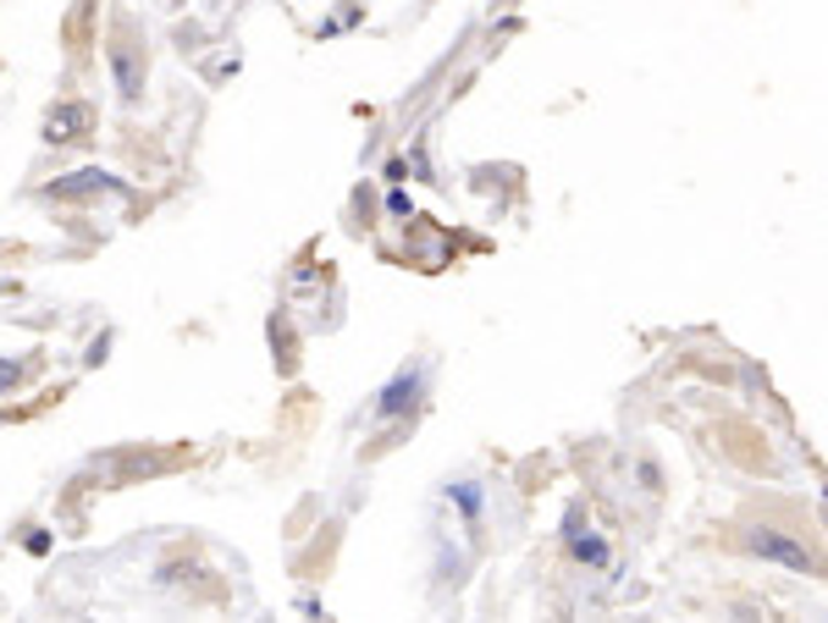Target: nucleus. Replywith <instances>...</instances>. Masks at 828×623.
Listing matches in <instances>:
<instances>
[{"label":"nucleus","instance_id":"1","mask_svg":"<svg viewBox=\"0 0 828 623\" xmlns=\"http://www.w3.org/2000/svg\"><path fill=\"white\" fill-rule=\"evenodd\" d=\"M745 546L751 551H762V557H773V562H784V568H795V573H811V551L806 546H795L789 535H778V529H751L745 535Z\"/></svg>","mask_w":828,"mask_h":623},{"label":"nucleus","instance_id":"3","mask_svg":"<svg viewBox=\"0 0 828 623\" xmlns=\"http://www.w3.org/2000/svg\"><path fill=\"white\" fill-rule=\"evenodd\" d=\"M414 403H421V375H414V370H403V375H397V381L381 392V403H375V408H381V419H392V414H408Z\"/></svg>","mask_w":828,"mask_h":623},{"label":"nucleus","instance_id":"5","mask_svg":"<svg viewBox=\"0 0 828 623\" xmlns=\"http://www.w3.org/2000/svg\"><path fill=\"white\" fill-rule=\"evenodd\" d=\"M117 84H122V100H139V67L128 51H117Z\"/></svg>","mask_w":828,"mask_h":623},{"label":"nucleus","instance_id":"4","mask_svg":"<svg viewBox=\"0 0 828 623\" xmlns=\"http://www.w3.org/2000/svg\"><path fill=\"white\" fill-rule=\"evenodd\" d=\"M89 128V106H62V111H51V122H45V139L56 144V139H78Z\"/></svg>","mask_w":828,"mask_h":623},{"label":"nucleus","instance_id":"6","mask_svg":"<svg viewBox=\"0 0 828 623\" xmlns=\"http://www.w3.org/2000/svg\"><path fill=\"white\" fill-rule=\"evenodd\" d=\"M18 375H23V364H12V359H0V397H7V392L18 386Z\"/></svg>","mask_w":828,"mask_h":623},{"label":"nucleus","instance_id":"7","mask_svg":"<svg viewBox=\"0 0 828 623\" xmlns=\"http://www.w3.org/2000/svg\"><path fill=\"white\" fill-rule=\"evenodd\" d=\"M454 496H459V502H465V513H476V507H481V491H476V485H459V491H454Z\"/></svg>","mask_w":828,"mask_h":623},{"label":"nucleus","instance_id":"2","mask_svg":"<svg viewBox=\"0 0 828 623\" xmlns=\"http://www.w3.org/2000/svg\"><path fill=\"white\" fill-rule=\"evenodd\" d=\"M78 194H122V183H117L111 172H100V166H89V172H73V177L51 183V199H78Z\"/></svg>","mask_w":828,"mask_h":623}]
</instances>
